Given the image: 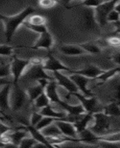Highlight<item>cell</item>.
Instances as JSON below:
<instances>
[{
	"label": "cell",
	"instance_id": "24",
	"mask_svg": "<svg viewBox=\"0 0 120 148\" xmlns=\"http://www.w3.org/2000/svg\"><path fill=\"white\" fill-rule=\"evenodd\" d=\"M119 70H120V68H119V67L113 69H110L109 70V71H103L101 75H99L98 77H96V78H95V80H100V81H101V82H105V81H107L108 79L113 77L116 74L118 73L119 71Z\"/></svg>",
	"mask_w": 120,
	"mask_h": 148
},
{
	"label": "cell",
	"instance_id": "23",
	"mask_svg": "<svg viewBox=\"0 0 120 148\" xmlns=\"http://www.w3.org/2000/svg\"><path fill=\"white\" fill-rule=\"evenodd\" d=\"M43 92L44 88L38 84L37 86H33L28 88V90H27V94H28L30 101H34Z\"/></svg>",
	"mask_w": 120,
	"mask_h": 148
},
{
	"label": "cell",
	"instance_id": "40",
	"mask_svg": "<svg viewBox=\"0 0 120 148\" xmlns=\"http://www.w3.org/2000/svg\"><path fill=\"white\" fill-rule=\"evenodd\" d=\"M10 84V82L9 80H8L7 79L5 78H0V86H2L5 85V84Z\"/></svg>",
	"mask_w": 120,
	"mask_h": 148
},
{
	"label": "cell",
	"instance_id": "45",
	"mask_svg": "<svg viewBox=\"0 0 120 148\" xmlns=\"http://www.w3.org/2000/svg\"><path fill=\"white\" fill-rule=\"evenodd\" d=\"M79 1H81V0H79ZM82 1H83V0H82Z\"/></svg>",
	"mask_w": 120,
	"mask_h": 148
},
{
	"label": "cell",
	"instance_id": "44",
	"mask_svg": "<svg viewBox=\"0 0 120 148\" xmlns=\"http://www.w3.org/2000/svg\"><path fill=\"white\" fill-rule=\"evenodd\" d=\"M0 114H3V111H2L1 110H0Z\"/></svg>",
	"mask_w": 120,
	"mask_h": 148
},
{
	"label": "cell",
	"instance_id": "7",
	"mask_svg": "<svg viewBox=\"0 0 120 148\" xmlns=\"http://www.w3.org/2000/svg\"><path fill=\"white\" fill-rule=\"evenodd\" d=\"M70 79L73 81V83L75 84V86H77L78 89L81 92L83 93V95L87 98H90V97H92V94L90 92V89H87V84L90 82V80L91 79L88 78L87 77H84L83 75H79V74H75L72 73L71 74L70 77Z\"/></svg>",
	"mask_w": 120,
	"mask_h": 148
},
{
	"label": "cell",
	"instance_id": "13",
	"mask_svg": "<svg viewBox=\"0 0 120 148\" xmlns=\"http://www.w3.org/2000/svg\"><path fill=\"white\" fill-rule=\"evenodd\" d=\"M54 40L53 37L48 31L44 33L40 34V37L37 41L36 44L34 46V49H49L53 45Z\"/></svg>",
	"mask_w": 120,
	"mask_h": 148
},
{
	"label": "cell",
	"instance_id": "6",
	"mask_svg": "<svg viewBox=\"0 0 120 148\" xmlns=\"http://www.w3.org/2000/svg\"><path fill=\"white\" fill-rule=\"evenodd\" d=\"M54 123L58 127V129L60 130L63 135L69 138H72L78 139V132L73 123L66 120H61V119H56L54 120Z\"/></svg>",
	"mask_w": 120,
	"mask_h": 148
},
{
	"label": "cell",
	"instance_id": "39",
	"mask_svg": "<svg viewBox=\"0 0 120 148\" xmlns=\"http://www.w3.org/2000/svg\"><path fill=\"white\" fill-rule=\"evenodd\" d=\"M108 42L113 46H117L119 45V39L118 37H110L108 40Z\"/></svg>",
	"mask_w": 120,
	"mask_h": 148
},
{
	"label": "cell",
	"instance_id": "4",
	"mask_svg": "<svg viewBox=\"0 0 120 148\" xmlns=\"http://www.w3.org/2000/svg\"><path fill=\"white\" fill-rule=\"evenodd\" d=\"M26 100V93L18 86L17 84H14V87L10 91L9 104L10 108L14 111L20 110L24 105Z\"/></svg>",
	"mask_w": 120,
	"mask_h": 148
},
{
	"label": "cell",
	"instance_id": "27",
	"mask_svg": "<svg viewBox=\"0 0 120 148\" xmlns=\"http://www.w3.org/2000/svg\"><path fill=\"white\" fill-rule=\"evenodd\" d=\"M23 24L26 28H28L29 30H31L32 32H36V33L42 34L47 32V28L46 25H31L29 24L27 21H24Z\"/></svg>",
	"mask_w": 120,
	"mask_h": 148
},
{
	"label": "cell",
	"instance_id": "35",
	"mask_svg": "<svg viewBox=\"0 0 120 148\" xmlns=\"http://www.w3.org/2000/svg\"><path fill=\"white\" fill-rule=\"evenodd\" d=\"M56 0H39V5L43 8H52L56 5Z\"/></svg>",
	"mask_w": 120,
	"mask_h": 148
},
{
	"label": "cell",
	"instance_id": "28",
	"mask_svg": "<svg viewBox=\"0 0 120 148\" xmlns=\"http://www.w3.org/2000/svg\"><path fill=\"white\" fill-rule=\"evenodd\" d=\"M56 119H54V118H51V117L43 116L41 120L34 126V128L37 130H41L42 129H43L44 127L52 124Z\"/></svg>",
	"mask_w": 120,
	"mask_h": 148
},
{
	"label": "cell",
	"instance_id": "38",
	"mask_svg": "<svg viewBox=\"0 0 120 148\" xmlns=\"http://www.w3.org/2000/svg\"><path fill=\"white\" fill-rule=\"evenodd\" d=\"M43 118V115L40 112H33L31 116V126L34 127Z\"/></svg>",
	"mask_w": 120,
	"mask_h": 148
},
{
	"label": "cell",
	"instance_id": "29",
	"mask_svg": "<svg viewBox=\"0 0 120 148\" xmlns=\"http://www.w3.org/2000/svg\"><path fill=\"white\" fill-rule=\"evenodd\" d=\"M104 113L109 116H119V107L117 103H110L104 109Z\"/></svg>",
	"mask_w": 120,
	"mask_h": 148
},
{
	"label": "cell",
	"instance_id": "12",
	"mask_svg": "<svg viewBox=\"0 0 120 148\" xmlns=\"http://www.w3.org/2000/svg\"><path fill=\"white\" fill-rule=\"evenodd\" d=\"M103 71H102L101 69L98 68L97 66L90 65V66H88L86 68L83 69L78 70V71H73V70H72L70 71V73L79 74V75H83L84 77H87L90 79H95L99 75H101Z\"/></svg>",
	"mask_w": 120,
	"mask_h": 148
},
{
	"label": "cell",
	"instance_id": "16",
	"mask_svg": "<svg viewBox=\"0 0 120 148\" xmlns=\"http://www.w3.org/2000/svg\"><path fill=\"white\" fill-rule=\"evenodd\" d=\"M28 78L33 79V80H37L40 78H46L49 80H54V78L51 77L49 75H47L44 71L42 65H37V66H33V67L29 70L28 73Z\"/></svg>",
	"mask_w": 120,
	"mask_h": 148
},
{
	"label": "cell",
	"instance_id": "25",
	"mask_svg": "<svg viewBox=\"0 0 120 148\" xmlns=\"http://www.w3.org/2000/svg\"><path fill=\"white\" fill-rule=\"evenodd\" d=\"M34 101V106H36V108L40 109V110L50 103L49 98L44 92L41 95H40Z\"/></svg>",
	"mask_w": 120,
	"mask_h": 148
},
{
	"label": "cell",
	"instance_id": "18",
	"mask_svg": "<svg viewBox=\"0 0 120 148\" xmlns=\"http://www.w3.org/2000/svg\"><path fill=\"white\" fill-rule=\"evenodd\" d=\"M59 106H61V107H62L65 110V112H68L72 117H75V118L78 116V115H83V113L86 112L85 110L83 109V106L81 104L73 106V105L68 104V103H66V102L63 101Z\"/></svg>",
	"mask_w": 120,
	"mask_h": 148
},
{
	"label": "cell",
	"instance_id": "1",
	"mask_svg": "<svg viewBox=\"0 0 120 148\" xmlns=\"http://www.w3.org/2000/svg\"><path fill=\"white\" fill-rule=\"evenodd\" d=\"M34 12V9L31 7L26 8L19 14L14 16H5L0 14V20L2 22L5 27V34L8 42H10L13 35L15 34L17 28L23 24V22L28 16Z\"/></svg>",
	"mask_w": 120,
	"mask_h": 148
},
{
	"label": "cell",
	"instance_id": "36",
	"mask_svg": "<svg viewBox=\"0 0 120 148\" xmlns=\"http://www.w3.org/2000/svg\"><path fill=\"white\" fill-rule=\"evenodd\" d=\"M10 75V64H5L0 66V78H5Z\"/></svg>",
	"mask_w": 120,
	"mask_h": 148
},
{
	"label": "cell",
	"instance_id": "14",
	"mask_svg": "<svg viewBox=\"0 0 120 148\" xmlns=\"http://www.w3.org/2000/svg\"><path fill=\"white\" fill-rule=\"evenodd\" d=\"M10 91V84L2 86V88L0 89V110L3 112L10 109V104H9Z\"/></svg>",
	"mask_w": 120,
	"mask_h": 148
},
{
	"label": "cell",
	"instance_id": "9",
	"mask_svg": "<svg viewBox=\"0 0 120 148\" xmlns=\"http://www.w3.org/2000/svg\"><path fill=\"white\" fill-rule=\"evenodd\" d=\"M71 95H74L78 101L81 102V104L83 106V109L85 110V112H90V113H95L97 112V101L96 98L94 97H90L87 98L84 95L79 94L78 92L72 93Z\"/></svg>",
	"mask_w": 120,
	"mask_h": 148
},
{
	"label": "cell",
	"instance_id": "30",
	"mask_svg": "<svg viewBox=\"0 0 120 148\" xmlns=\"http://www.w3.org/2000/svg\"><path fill=\"white\" fill-rule=\"evenodd\" d=\"M27 22L31 25H45L46 19L43 16L36 14V15H33V16H30Z\"/></svg>",
	"mask_w": 120,
	"mask_h": 148
},
{
	"label": "cell",
	"instance_id": "41",
	"mask_svg": "<svg viewBox=\"0 0 120 148\" xmlns=\"http://www.w3.org/2000/svg\"><path fill=\"white\" fill-rule=\"evenodd\" d=\"M113 10L117 11V12L120 13V4H119V2H118L117 4H116V5H115L114 8H113Z\"/></svg>",
	"mask_w": 120,
	"mask_h": 148
},
{
	"label": "cell",
	"instance_id": "26",
	"mask_svg": "<svg viewBox=\"0 0 120 148\" xmlns=\"http://www.w3.org/2000/svg\"><path fill=\"white\" fill-rule=\"evenodd\" d=\"M99 141H105L110 142H119V132H117L116 133H108L103 136H98Z\"/></svg>",
	"mask_w": 120,
	"mask_h": 148
},
{
	"label": "cell",
	"instance_id": "42",
	"mask_svg": "<svg viewBox=\"0 0 120 148\" xmlns=\"http://www.w3.org/2000/svg\"><path fill=\"white\" fill-rule=\"evenodd\" d=\"M114 60L117 62V63H118V64L119 65V54H117V55L115 56Z\"/></svg>",
	"mask_w": 120,
	"mask_h": 148
},
{
	"label": "cell",
	"instance_id": "34",
	"mask_svg": "<svg viewBox=\"0 0 120 148\" xmlns=\"http://www.w3.org/2000/svg\"><path fill=\"white\" fill-rule=\"evenodd\" d=\"M103 2H104V0H83V5L87 6V7L96 8V7L100 5Z\"/></svg>",
	"mask_w": 120,
	"mask_h": 148
},
{
	"label": "cell",
	"instance_id": "21",
	"mask_svg": "<svg viewBox=\"0 0 120 148\" xmlns=\"http://www.w3.org/2000/svg\"><path fill=\"white\" fill-rule=\"evenodd\" d=\"M61 51L65 55L78 56L85 54V51L81 46L73 45H65L61 47Z\"/></svg>",
	"mask_w": 120,
	"mask_h": 148
},
{
	"label": "cell",
	"instance_id": "5",
	"mask_svg": "<svg viewBox=\"0 0 120 148\" xmlns=\"http://www.w3.org/2000/svg\"><path fill=\"white\" fill-rule=\"evenodd\" d=\"M30 65V61L26 60H21L14 58L11 63H10V75H12L14 79V84H17L19 78L22 77L26 68Z\"/></svg>",
	"mask_w": 120,
	"mask_h": 148
},
{
	"label": "cell",
	"instance_id": "19",
	"mask_svg": "<svg viewBox=\"0 0 120 148\" xmlns=\"http://www.w3.org/2000/svg\"><path fill=\"white\" fill-rule=\"evenodd\" d=\"M28 132H29L30 135L31 136V137L33 138L34 139L37 141V142H40L42 144H44L47 147H53V145H51L49 141L47 140L46 138L42 134L41 132L38 130L35 129L34 127L33 126H28Z\"/></svg>",
	"mask_w": 120,
	"mask_h": 148
},
{
	"label": "cell",
	"instance_id": "31",
	"mask_svg": "<svg viewBox=\"0 0 120 148\" xmlns=\"http://www.w3.org/2000/svg\"><path fill=\"white\" fill-rule=\"evenodd\" d=\"M37 141L34 139L33 138H29V137H25L24 138L22 139V141L19 143V147H23V148H29V147H34Z\"/></svg>",
	"mask_w": 120,
	"mask_h": 148
},
{
	"label": "cell",
	"instance_id": "10",
	"mask_svg": "<svg viewBox=\"0 0 120 148\" xmlns=\"http://www.w3.org/2000/svg\"><path fill=\"white\" fill-rule=\"evenodd\" d=\"M42 66H43V69L44 70H47V71H69V72H70V71H72L71 69L68 68L67 66L62 64L58 60H57L56 58H54V57H52V56H49V58H48V59L43 61Z\"/></svg>",
	"mask_w": 120,
	"mask_h": 148
},
{
	"label": "cell",
	"instance_id": "37",
	"mask_svg": "<svg viewBox=\"0 0 120 148\" xmlns=\"http://www.w3.org/2000/svg\"><path fill=\"white\" fill-rule=\"evenodd\" d=\"M107 21H108V22L115 23V22L119 21V13L117 12L114 10H112L107 16Z\"/></svg>",
	"mask_w": 120,
	"mask_h": 148
},
{
	"label": "cell",
	"instance_id": "32",
	"mask_svg": "<svg viewBox=\"0 0 120 148\" xmlns=\"http://www.w3.org/2000/svg\"><path fill=\"white\" fill-rule=\"evenodd\" d=\"M80 46L84 50L85 52H89L91 54H99L101 52V49H99L97 45H92V44H83Z\"/></svg>",
	"mask_w": 120,
	"mask_h": 148
},
{
	"label": "cell",
	"instance_id": "15",
	"mask_svg": "<svg viewBox=\"0 0 120 148\" xmlns=\"http://www.w3.org/2000/svg\"><path fill=\"white\" fill-rule=\"evenodd\" d=\"M81 115L77 116V119L73 123L78 134L81 131H83V130L87 129V127L89 126V124L92 121V113L88 112L84 116H81Z\"/></svg>",
	"mask_w": 120,
	"mask_h": 148
},
{
	"label": "cell",
	"instance_id": "43",
	"mask_svg": "<svg viewBox=\"0 0 120 148\" xmlns=\"http://www.w3.org/2000/svg\"><path fill=\"white\" fill-rule=\"evenodd\" d=\"M63 2H64V3H69L72 1V0H61Z\"/></svg>",
	"mask_w": 120,
	"mask_h": 148
},
{
	"label": "cell",
	"instance_id": "33",
	"mask_svg": "<svg viewBox=\"0 0 120 148\" xmlns=\"http://www.w3.org/2000/svg\"><path fill=\"white\" fill-rule=\"evenodd\" d=\"M12 46L7 45H0V56H10L13 54Z\"/></svg>",
	"mask_w": 120,
	"mask_h": 148
},
{
	"label": "cell",
	"instance_id": "22",
	"mask_svg": "<svg viewBox=\"0 0 120 148\" xmlns=\"http://www.w3.org/2000/svg\"><path fill=\"white\" fill-rule=\"evenodd\" d=\"M40 131L46 138L58 137V136L63 135L61 131H60V130L58 129V127L54 124V122L52 124H51L50 125L44 127L43 129H42Z\"/></svg>",
	"mask_w": 120,
	"mask_h": 148
},
{
	"label": "cell",
	"instance_id": "11",
	"mask_svg": "<svg viewBox=\"0 0 120 148\" xmlns=\"http://www.w3.org/2000/svg\"><path fill=\"white\" fill-rule=\"evenodd\" d=\"M44 92L49 98V101L53 103H57L60 105L62 102V100L60 98L59 95L57 90V83L55 80H50L49 84L44 89Z\"/></svg>",
	"mask_w": 120,
	"mask_h": 148
},
{
	"label": "cell",
	"instance_id": "20",
	"mask_svg": "<svg viewBox=\"0 0 120 148\" xmlns=\"http://www.w3.org/2000/svg\"><path fill=\"white\" fill-rule=\"evenodd\" d=\"M78 138H79V141L81 142L87 143V144H94V143L98 142L99 138H98V136H96L94 132L90 129H85L79 132L78 134Z\"/></svg>",
	"mask_w": 120,
	"mask_h": 148
},
{
	"label": "cell",
	"instance_id": "3",
	"mask_svg": "<svg viewBox=\"0 0 120 148\" xmlns=\"http://www.w3.org/2000/svg\"><path fill=\"white\" fill-rule=\"evenodd\" d=\"M119 2V0H111L109 2H104L95 8V18L99 25L104 26L108 23L107 16L112 10L115 5Z\"/></svg>",
	"mask_w": 120,
	"mask_h": 148
},
{
	"label": "cell",
	"instance_id": "8",
	"mask_svg": "<svg viewBox=\"0 0 120 148\" xmlns=\"http://www.w3.org/2000/svg\"><path fill=\"white\" fill-rule=\"evenodd\" d=\"M53 75H54V80H55L57 84L62 86L63 88H64L70 94L78 92V88L70 77L63 75L61 71H53Z\"/></svg>",
	"mask_w": 120,
	"mask_h": 148
},
{
	"label": "cell",
	"instance_id": "17",
	"mask_svg": "<svg viewBox=\"0 0 120 148\" xmlns=\"http://www.w3.org/2000/svg\"><path fill=\"white\" fill-rule=\"evenodd\" d=\"M39 112H40L43 116L51 117V118L61 119V120H65L64 119H66V112L56 111V110H53V108H52V106L49 104L40 109Z\"/></svg>",
	"mask_w": 120,
	"mask_h": 148
},
{
	"label": "cell",
	"instance_id": "2",
	"mask_svg": "<svg viewBox=\"0 0 120 148\" xmlns=\"http://www.w3.org/2000/svg\"><path fill=\"white\" fill-rule=\"evenodd\" d=\"M93 124L88 129L90 130L96 136H100L108 134L110 127V119L109 115L101 112H95L92 114Z\"/></svg>",
	"mask_w": 120,
	"mask_h": 148
}]
</instances>
